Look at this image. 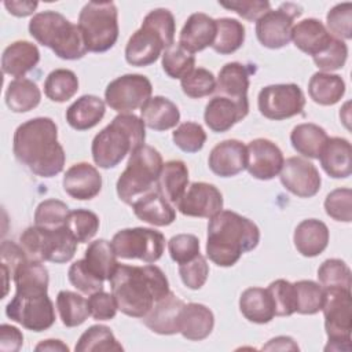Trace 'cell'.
I'll list each match as a JSON object with an SVG mask.
<instances>
[{"label":"cell","mask_w":352,"mask_h":352,"mask_svg":"<svg viewBox=\"0 0 352 352\" xmlns=\"http://www.w3.org/2000/svg\"><path fill=\"white\" fill-rule=\"evenodd\" d=\"M12 151L22 165L40 177H52L63 170L65 150L58 142V126L50 117L21 124L14 133Z\"/></svg>","instance_id":"1"},{"label":"cell","mask_w":352,"mask_h":352,"mask_svg":"<svg viewBox=\"0 0 352 352\" xmlns=\"http://www.w3.org/2000/svg\"><path fill=\"white\" fill-rule=\"evenodd\" d=\"M109 282L118 309L132 318H143L170 292L165 274L154 264H118Z\"/></svg>","instance_id":"2"},{"label":"cell","mask_w":352,"mask_h":352,"mask_svg":"<svg viewBox=\"0 0 352 352\" xmlns=\"http://www.w3.org/2000/svg\"><path fill=\"white\" fill-rule=\"evenodd\" d=\"M260 242V230L248 217L232 210H221L208 224L206 254L219 267H232L243 253Z\"/></svg>","instance_id":"3"},{"label":"cell","mask_w":352,"mask_h":352,"mask_svg":"<svg viewBox=\"0 0 352 352\" xmlns=\"http://www.w3.org/2000/svg\"><path fill=\"white\" fill-rule=\"evenodd\" d=\"M144 126L143 120L133 113L116 116L92 140L94 162L103 169L117 166L128 153L144 144Z\"/></svg>","instance_id":"4"},{"label":"cell","mask_w":352,"mask_h":352,"mask_svg":"<svg viewBox=\"0 0 352 352\" xmlns=\"http://www.w3.org/2000/svg\"><path fill=\"white\" fill-rule=\"evenodd\" d=\"M176 23L166 8L151 10L142 26L129 37L125 47V60L138 67L154 63L162 51L173 44Z\"/></svg>","instance_id":"5"},{"label":"cell","mask_w":352,"mask_h":352,"mask_svg":"<svg viewBox=\"0 0 352 352\" xmlns=\"http://www.w3.org/2000/svg\"><path fill=\"white\" fill-rule=\"evenodd\" d=\"M29 33L38 44L51 48L60 59L76 60L88 52L78 25L52 10L33 15L29 22Z\"/></svg>","instance_id":"6"},{"label":"cell","mask_w":352,"mask_h":352,"mask_svg":"<svg viewBox=\"0 0 352 352\" xmlns=\"http://www.w3.org/2000/svg\"><path fill=\"white\" fill-rule=\"evenodd\" d=\"M162 157L151 146L142 144L129 155L126 168L117 180V195L128 205L139 197L154 190L162 169Z\"/></svg>","instance_id":"7"},{"label":"cell","mask_w":352,"mask_h":352,"mask_svg":"<svg viewBox=\"0 0 352 352\" xmlns=\"http://www.w3.org/2000/svg\"><path fill=\"white\" fill-rule=\"evenodd\" d=\"M87 51L106 52L118 38V11L113 1H89L78 15Z\"/></svg>","instance_id":"8"},{"label":"cell","mask_w":352,"mask_h":352,"mask_svg":"<svg viewBox=\"0 0 352 352\" xmlns=\"http://www.w3.org/2000/svg\"><path fill=\"white\" fill-rule=\"evenodd\" d=\"M19 241L28 257L41 263H67L74 257L77 249V241L72 236L66 226L45 228L34 224L21 234Z\"/></svg>","instance_id":"9"},{"label":"cell","mask_w":352,"mask_h":352,"mask_svg":"<svg viewBox=\"0 0 352 352\" xmlns=\"http://www.w3.org/2000/svg\"><path fill=\"white\" fill-rule=\"evenodd\" d=\"M6 315L30 331H44L55 323V308L47 294L48 289L15 287Z\"/></svg>","instance_id":"10"},{"label":"cell","mask_w":352,"mask_h":352,"mask_svg":"<svg viewBox=\"0 0 352 352\" xmlns=\"http://www.w3.org/2000/svg\"><path fill=\"white\" fill-rule=\"evenodd\" d=\"M324 330L327 345L324 351H351L352 298L351 290L341 287L324 289L323 301Z\"/></svg>","instance_id":"11"},{"label":"cell","mask_w":352,"mask_h":352,"mask_svg":"<svg viewBox=\"0 0 352 352\" xmlns=\"http://www.w3.org/2000/svg\"><path fill=\"white\" fill-rule=\"evenodd\" d=\"M111 246L120 258H138L153 264L161 258L165 249V236L154 228H124L114 234Z\"/></svg>","instance_id":"12"},{"label":"cell","mask_w":352,"mask_h":352,"mask_svg":"<svg viewBox=\"0 0 352 352\" xmlns=\"http://www.w3.org/2000/svg\"><path fill=\"white\" fill-rule=\"evenodd\" d=\"M302 14V7L297 3H282L276 10L267 11L256 21L257 40L267 48L278 50L292 40L293 21Z\"/></svg>","instance_id":"13"},{"label":"cell","mask_w":352,"mask_h":352,"mask_svg":"<svg viewBox=\"0 0 352 352\" xmlns=\"http://www.w3.org/2000/svg\"><path fill=\"white\" fill-rule=\"evenodd\" d=\"M153 85L143 74H124L110 81L104 91V99L110 109L120 114L131 113L151 98Z\"/></svg>","instance_id":"14"},{"label":"cell","mask_w":352,"mask_h":352,"mask_svg":"<svg viewBox=\"0 0 352 352\" xmlns=\"http://www.w3.org/2000/svg\"><path fill=\"white\" fill-rule=\"evenodd\" d=\"M260 113L268 120H286L302 113L305 98L297 84H272L258 92Z\"/></svg>","instance_id":"15"},{"label":"cell","mask_w":352,"mask_h":352,"mask_svg":"<svg viewBox=\"0 0 352 352\" xmlns=\"http://www.w3.org/2000/svg\"><path fill=\"white\" fill-rule=\"evenodd\" d=\"M176 206L184 216L210 219L223 210V195L210 183L194 182L187 186Z\"/></svg>","instance_id":"16"},{"label":"cell","mask_w":352,"mask_h":352,"mask_svg":"<svg viewBox=\"0 0 352 352\" xmlns=\"http://www.w3.org/2000/svg\"><path fill=\"white\" fill-rule=\"evenodd\" d=\"M279 177L283 187L300 198H311L316 195L322 184L316 166L301 157L287 158L283 162Z\"/></svg>","instance_id":"17"},{"label":"cell","mask_w":352,"mask_h":352,"mask_svg":"<svg viewBox=\"0 0 352 352\" xmlns=\"http://www.w3.org/2000/svg\"><path fill=\"white\" fill-rule=\"evenodd\" d=\"M248 172L258 180H271L279 175L285 158L282 150L270 139L258 138L246 146Z\"/></svg>","instance_id":"18"},{"label":"cell","mask_w":352,"mask_h":352,"mask_svg":"<svg viewBox=\"0 0 352 352\" xmlns=\"http://www.w3.org/2000/svg\"><path fill=\"white\" fill-rule=\"evenodd\" d=\"M246 146L236 139H227L217 143L208 158L210 170L220 177H231L246 169Z\"/></svg>","instance_id":"19"},{"label":"cell","mask_w":352,"mask_h":352,"mask_svg":"<svg viewBox=\"0 0 352 352\" xmlns=\"http://www.w3.org/2000/svg\"><path fill=\"white\" fill-rule=\"evenodd\" d=\"M184 302L169 292L158 300L153 308L142 318L144 326L161 336H172L180 331V312Z\"/></svg>","instance_id":"20"},{"label":"cell","mask_w":352,"mask_h":352,"mask_svg":"<svg viewBox=\"0 0 352 352\" xmlns=\"http://www.w3.org/2000/svg\"><path fill=\"white\" fill-rule=\"evenodd\" d=\"M63 190L72 198L87 201L95 198L102 190V176L99 170L88 162L72 165L62 180Z\"/></svg>","instance_id":"21"},{"label":"cell","mask_w":352,"mask_h":352,"mask_svg":"<svg viewBox=\"0 0 352 352\" xmlns=\"http://www.w3.org/2000/svg\"><path fill=\"white\" fill-rule=\"evenodd\" d=\"M216 30V19L204 12L191 14L179 34V44L190 54L199 52L212 47Z\"/></svg>","instance_id":"22"},{"label":"cell","mask_w":352,"mask_h":352,"mask_svg":"<svg viewBox=\"0 0 352 352\" xmlns=\"http://www.w3.org/2000/svg\"><path fill=\"white\" fill-rule=\"evenodd\" d=\"M249 113V106H243L226 96L216 95L212 98L204 113L205 124L213 132H226L236 122L242 121Z\"/></svg>","instance_id":"23"},{"label":"cell","mask_w":352,"mask_h":352,"mask_svg":"<svg viewBox=\"0 0 352 352\" xmlns=\"http://www.w3.org/2000/svg\"><path fill=\"white\" fill-rule=\"evenodd\" d=\"M250 73L252 69L239 62L226 63L219 72L214 91H217L220 96H226L243 106H249L248 88Z\"/></svg>","instance_id":"24"},{"label":"cell","mask_w":352,"mask_h":352,"mask_svg":"<svg viewBox=\"0 0 352 352\" xmlns=\"http://www.w3.org/2000/svg\"><path fill=\"white\" fill-rule=\"evenodd\" d=\"M333 38L334 37L329 33L326 26L316 18L302 19L297 22L292 30L294 45L311 56L322 54L330 45Z\"/></svg>","instance_id":"25"},{"label":"cell","mask_w":352,"mask_h":352,"mask_svg":"<svg viewBox=\"0 0 352 352\" xmlns=\"http://www.w3.org/2000/svg\"><path fill=\"white\" fill-rule=\"evenodd\" d=\"M131 206L138 219L151 226L165 227L172 224L176 219V212L170 202H168L157 188L139 197Z\"/></svg>","instance_id":"26"},{"label":"cell","mask_w":352,"mask_h":352,"mask_svg":"<svg viewBox=\"0 0 352 352\" xmlns=\"http://www.w3.org/2000/svg\"><path fill=\"white\" fill-rule=\"evenodd\" d=\"M40 60V51L36 44L19 40L10 44L1 55V70L15 78H23V76L34 69Z\"/></svg>","instance_id":"27"},{"label":"cell","mask_w":352,"mask_h":352,"mask_svg":"<svg viewBox=\"0 0 352 352\" xmlns=\"http://www.w3.org/2000/svg\"><path fill=\"white\" fill-rule=\"evenodd\" d=\"M351 154V143L346 139L329 138L318 160L330 177L345 179L352 173Z\"/></svg>","instance_id":"28"},{"label":"cell","mask_w":352,"mask_h":352,"mask_svg":"<svg viewBox=\"0 0 352 352\" xmlns=\"http://www.w3.org/2000/svg\"><path fill=\"white\" fill-rule=\"evenodd\" d=\"M329 228L316 219H307L297 224L293 235L294 246L304 257L319 256L329 245Z\"/></svg>","instance_id":"29"},{"label":"cell","mask_w":352,"mask_h":352,"mask_svg":"<svg viewBox=\"0 0 352 352\" xmlns=\"http://www.w3.org/2000/svg\"><path fill=\"white\" fill-rule=\"evenodd\" d=\"M214 326L213 312L204 304H184L180 312V334L190 341H201L209 337Z\"/></svg>","instance_id":"30"},{"label":"cell","mask_w":352,"mask_h":352,"mask_svg":"<svg viewBox=\"0 0 352 352\" xmlns=\"http://www.w3.org/2000/svg\"><path fill=\"white\" fill-rule=\"evenodd\" d=\"M106 113V103L95 95H82L66 110L67 124L77 131H87L98 125Z\"/></svg>","instance_id":"31"},{"label":"cell","mask_w":352,"mask_h":352,"mask_svg":"<svg viewBox=\"0 0 352 352\" xmlns=\"http://www.w3.org/2000/svg\"><path fill=\"white\" fill-rule=\"evenodd\" d=\"M140 118L150 129L166 131L179 124L180 111L168 98L154 96L142 106Z\"/></svg>","instance_id":"32"},{"label":"cell","mask_w":352,"mask_h":352,"mask_svg":"<svg viewBox=\"0 0 352 352\" xmlns=\"http://www.w3.org/2000/svg\"><path fill=\"white\" fill-rule=\"evenodd\" d=\"M239 309L249 322L257 324L268 323L275 316L271 294L263 287H249L243 290L239 297Z\"/></svg>","instance_id":"33"},{"label":"cell","mask_w":352,"mask_h":352,"mask_svg":"<svg viewBox=\"0 0 352 352\" xmlns=\"http://www.w3.org/2000/svg\"><path fill=\"white\" fill-rule=\"evenodd\" d=\"M188 186V169L180 160H170L162 165L157 190L168 202L176 204Z\"/></svg>","instance_id":"34"},{"label":"cell","mask_w":352,"mask_h":352,"mask_svg":"<svg viewBox=\"0 0 352 352\" xmlns=\"http://www.w3.org/2000/svg\"><path fill=\"white\" fill-rule=\"evenodd\" d=\"M311 99L320 106H331L341 100L345 94V82L338 74L316 72L308 82Z\"/></svg>","instance_id":"35"},{"label":"cell","mask_w":352,"mask_h":352,"mask_svg":"<svg viewBox=\"0 0 352 352\" xmlns=\"http://www.w3.org/2000/svg\"><path fill=\"white\" fill-rule=\"evenodd\" d=\"M87 267L102 280H110L116 268L118 267L117 254L111 242L106 239H96L91 242L84 253Z\"/></svg>","instance_id":"36"},{"label":"cell","mask_w":352,"mask_h":352,"mask_svg":"<svg viewBox=\"0 0 352 352\" xmlns=\"http://www.w3.org/2000/svg\"><path fill=\"white\" fill-rule=\"evenodd\" d=\"M329 136L326 131L312 122L298 124L290 133V142L293 148L308 158H319V154L326 144Z\"/></svg>","instance_id":"37"},{"label":"cell","mask_w":352,"mask_h":352,"mask_svg":"<svg viewBox=\"0 0 352 352\" xmlns=\"http://www.w3.org/2000/svg\"><path fill=\"white\" fill-rule=\"evenodd\" d=\"M40 100V88L29 78H15L7 87L6 104L14 113L30 111L38 106Z\"/></svg>","instance_id":"38"},{"label":"cell","mask_w":352,"mask_h":352,"mask_svg":"<svg viewBox=\"0 0 352 352\" xmlns=\"http://www.w3.org/2000/svg\"><path fill=\"white\" fill-rule=\"evenodd\" d=\"M216 37L212 50L220 55H228L239 50L245 41V26L235 18L216 19Z\"/></svg>","instance_id":"39"},{"label":"cell","mask_w":352,"mask_h":352,"mask_svg":"<svg viewBox=\"0 0 352 352\" xmlns=\"http://www.w3.org/2000/svg\"><path fill=\"white\" fill-rule=\"evenodd\" d=\"M56 308L60 320L66 327L80 326L88 319V316H91L88 300L70 290H60L58 293Z\"/></svg>","instance_id":"40"},{"label":"cell","mask_w":352,"mask_h":352,"mask_svg":"<svg viewBox=\"0 0 352 352\" xmlns=\"http://www.w3.org/2000/svg\"><path fill=\"white\" fill-rule=\"evenodd\" d=\"M78 91V78L74 72L69 69L52 70L44 82V94L52 102H66L72 99Z\"/></svg>","instance_id":"41"},{"label":"cell","mask_w":352,"mask_h":352,"mask_svg":"<svg viewBox=\"0 0 352 352\" xmlns=\"http://www.w3.org/2000/svg\"><path fill=\"white\" fill-rule=\"evenodd\" d=\"M76 352H92V351H122V345L116 340L114 334L107 326L94 324L88 327L78 338Z\"/></svg>","instance_id":"42"},{"label":"cell","mask_w":352,"mask_h":352,"mask_svg":"<svg viewBox=\"0 0 352 352\" xmlns=\"http://www.w3.org/2000/svg\"><path fill=\"white\" fill-rule=\"evenodd\" d=\"M296 312L301 315H315L322 311L324 301V289L314 280L294 282Z\"/></svg>","instance_id":"43"},{"label":"cell","mask_w":352,"mask_h":352,"mask_svg":"<svg viewBox=\"0 0 352 352\" xmlns=\"http://www.w3.org/2000/svg\"><path fill=\"white\" fill-rule=\"evenodd\" d=\"M65 226L77 243H87L99 230V217L88 209H76L69 213Z\"/></svg>","instance_id":"44"},{"label":"cell","mask_w":352,"mask_h":352,"mask_svg":"<svg viewBox=\"0 0 352 352\" xmlns=\"http://www.w3.org/2000/svg\"><path fill=\"white\" fill-rule=\"evenodd\" d=\"M195 66V58L179 43L172 44L162 52V69L170 78H183Z\"/></svg>","instance_id":"45"},{"label":"cell","mask_w":352,"mask_h":352,"mask_svg":"<svg viewBox=\"0 0 352 352\" xmlns=\"http://www.w3.org/2000/svg\"><path fill=\"white\" fill-rule=\"evenodd\" d=\"M319 285L323 289L341 287L351 290L352 278L349 267L340 258H327L318 268Z\"/></svg>","instance_id":"46"},{"label":"cell","mask_w":352,"mask_h":352,"mask_svg":"<svg viewBox=\"0 0 352 352\" xmlns=\"http://www.w3.org/2000/svg\"><path fill=\"white\" fill-rule=\"evenodd\" d=\"M184 95L192 99L209 96L216 89V78L212 72L204 67H194L180 80Z\"/></svg>","instance_id":"47"},{"label":"cell","mask_w":352,"mask_h":352,"mask_svg":"<svg viewBox=\"0 0 352 352\" xmlns=\"http://www.w3.org/2000/svg\"><path fill=\"white\" fill-rule=\"evenodd\" d=\"M70 210L69 206L59 199H45L38 204L34 212V224L45 228H58L65 226Z\"/></svg>","instance_id":"48"},{"label":"cell","mask_w":352,"mask_h":352,"mask_svg":"<svg viewBox=\"0 0 352 352\" xmlns=\"http://www.w3.org/2000/svg\"><path fill=\"white\" fill-rule=\"evenodd\" d=\"M267 290L274 302L275 316H290L296 312V292L292 282L276 279L270 283Z\"/></svg>","instance_id":"49"},{"label":"cell","mask_w":352,"mask_h":352,"mask_svg":"<svg viewBox=\"0 0 352 352\" xmlns=\"http://www.w3.org/2000/svg\"><path fill=\"white\" fill-rule=\"evenodd\" d=\"M173 143L184 153H197L199 151L205 142L206 133L204 128L192 121L180 124L172 133Z\"/></svg>","instance_id":"50"},{"label":"cell","mask_w":352,"mask_h":352,"mask_svg":"<svg viewBox=\"0 0 352 352\" xmlns=\"http://www.w3.org/2000/svg\"><path fill=\"white\" fill-rule=\"evenodd\" d=\"M329 33L338 40H349L352 37V4L341 3L334 6L326 16Z\"/></svg>","instance_id":"51"},{"label":"cell","mask_w":352,"mask_h":352,"mask_svg":"<svg viewBox=\"0 0 352 352\" xmlns=\"http://www.w3.org/2000/svg\"><path fill=\"white\" fill-rule=\"evenodd\" d=\"M324 210L336 221L349 223L352 220V191L351 188H336L324 199Z\"/></svg>","instance_id":"52"},{"label":"cell","mask_w":352,"mask_h":352,"mask_svg":"<svg viewBox=\"0 0 352 352\" xmlns=\"http://www.w3.org/2000/svg\"><path fill=\"white\" fill-rule=\"evenodd\" d=\"M69 282L81 293L92 294L99 290H103V282L87 267L84 258L74 261L67 271Z\"/></svg>","instance_id":"53"},{"label":"cell","mask_w":352,"mask_h":352,"mask_svg":"<svg viewBox=\"0 0 352 352\" xmlns=\"http://www.w3.org/2000/svg\"><path fill=\"white\" fill-rule=\"evenodd\" d=\"M168 250L179 265L188 263L199 254V239L192 234H177L169 239Z\"/></svg>","instance_id":"54"},{"label":"cell","mask_w":352,"mask_h":352,"mask_svg":"<svg viewBox=\"0 0 352 352\" xmlns=\"http://www.w3.org/2000/svg\"><path fill=\"white\" fill-rule=\"evenodd\" d=\"M314 58L315 65L322 70V72H327L330 73L331 70H337L344 67L346 58H348V47L345 44V41L338 40V38H333L330 45L322 52L318 54Z\"/></svg>","instance_id":"55"},{"label":"cell","mask_w":352,"mask_h":352,"mask_svg":"<svg viewBox=\"0 0 352 352\" xmlns=\"http://www.w3.org/2000/svg\"><path fill=\"white\" fill-rule=\"evenodd\" d=\"M179 275L186 287L191 290L201 289L209 275V265L206 258L199 253L195 258L188 263L179 265Z\"/></svg>","instance_id":"56"},{"label":"cell","mask_w":352,"mask_h":352,"mask_svg":"<svg viewBox=\"0 0 352 352\" xmlns=\"http://www.w3.org/2000/svg\"><path fill=\"white\" fill-rule=\"evenodd\" d=\"M29 257L22 246L16 245L12 241H3L1 242V250H0V260H1V270L4 275V293L8 292V278L14 276L15 270L19 264L26 261Z\"/></svg>","instance_id":"57"},{"label":"cell","mask_w":352,"mask_h":352,"mask_svg":"<svg viewBox=\"0 0 352 352\" xmlns=\"http://www.w3.org/2000/svg\"><path fill=\"white\" fill-rule=\"evenodd\" d=\"M88 307L89 314L95 320H110L116 316L118 311V305L114 296L103 290L89 294Z\"/></svg>","instance_id":"58"},{"label":"cell","mask_w":352,"mask_h":352,"mask_svg":"<svg viewBox=\"0 0 352 352\" xmlns=\"http://www.w3.org/2000/svg\"><path fill=\"white\" fill-rule=\"evenodd\" d=\"M227 10L235 11L239 16L248 21H257L267 11H270V1L267 0H239V1H219Z\"/></svg>","instance_id":"59"},{"label":"cell","mask_w":352,"mask_h":352,"mask_svg":"<svg viewBox=\"0 0 352 352\" xmlns=\"http://www.w3.org/2000/svg\"><path fill=\"white\" fill-rule=\"evenodd\" d=\"M23 344V334L21 330L11 324L0 326V349L3 352H16Z\"/></svg>","instance_id":"60"},{"label":"cell","mask_w":352,"mask_h":352,"mask_svg":"<svg viewBox=\"0 0 352 352\" xmlns=\"http://www.w3.org/2000/svg\"><path fill=\"white\" fill-rule=\"evenodd\" d=\"M38 3L37 1H21V0H11V1H4V7L8 10L10 14L15 16H28L34 12L37 8Z\"/></svg>","instance_id":"61"},{"label":"cell","mask_w":352,"mask_h":352,"mask_svg":"<svg viewBox=\"0 0 352 352\" xmlns=\"http://www.w3.org/2000/svg\"><path fill=\"white\" fill-rule=\"evenodd\" d=\"M264 351H298V345L294 342L292 337L278 336L271 338L264 346Z\"/></svg>","instance_id":"62"},{"label":"cell","mask_w":352,"mask_h":352,"mask_svg":"<svg viewBox=\"0 0 352 352\" xmlns=\"http://www.w3.org/2000/svg\"><path fill=\"white\" fill-rule=\"evenodd\" d=\"M34 351H51V352H69V346L60 340H43L34 346Z\"/></svg>","instance_id":"63"}]
</instances>
